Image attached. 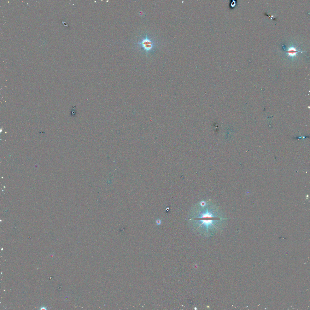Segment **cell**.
<instances>
[{"label":"cell","instance_id":"5","mask_svg":"<svg viewBox=\"0 0 310 310\" xmlns=\"http://www.w3.org/2000/svg\"><path fill=\"white\" fill-rule=\"evenodd\" d=\"M143 13H143V12H140V15H141V16H142V15H143Z\"/></svg>","mask_w":310,"mask_h":310},{"label":"cell","instance_id":"3","mask_svg":"<svg viewBox=\"0 0 310 310\" xmlns=\"http://www.w3.org/2000/svg\"><path fill=\"white\" fill-rule=\"evenodd\" d=\"M298 46H297L296 48H294L292 45L291 46H290V47H289L287 46V47L288 48V50L285 52H285V53L288 54V56H290L292 57H293L294 56H296L298 58H299L296 55V54L298 52H303L304 51L297 50L296 48Z\"/></svg>","mask_w":310,"mask_h":310},{"label":"cell","instance_id":"4","mask_svg":"<svg viewBox=\"0 0 310 310\" xmlns=\"http://www.w3.org/2000/svg\"><path fill=\"white\" fill-rule=\"evenodd\" d=\"M161 221L160 219H158L156 221V223L157 225H160L161 223Z\"/></svg>","mask_w":310,"mask_h":310},{"label":"cell","instance_id":"2","mask_svg":"<svg viewBox=\"0 0 310 310\" xmlns=\"http://www.w3.org/2000/svg\"><path fill=\"white\" fill-rule=\"evenodd\" d=\"M140 44L142 45L143 47L147 51L149 50L153 47V43L149 39H144Z\"/></svg>","mask_w":310,"mask_h":310},{"label":"cell","instance_id":"1","mask_svg":"<svg viewBox=\"0 0 310 310\" xmlns=\"http://www.w3.org/2000/svg\"><path fill=\"white\" fill-rule=\"evenodd\" d=\"M195 207L193 220L195 231L210 236L220 229L225 219L222 217L218 208L204 201Z\"/></svg>","mask_w":310,"mask_h":310}]
</instances>
